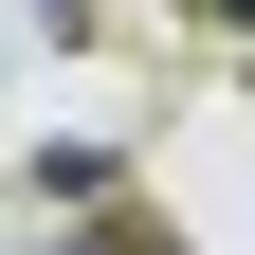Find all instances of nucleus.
Here are the masks:
<instances>
[{
    "mask_svg": "<svg viewBox=\"0 0 255 255\" xmlns=\"http://www.w3.org/2000/svg\"><path fill=\"white\" fill-rule=\"evenodd\" d=\"M182 18H201V37H219V18H255V0H182Z\"/></svg>",
    "mask_w": 255,
    "mask_h": 255,
    "instance_id": "f257e3e1",
    "label": "nucleus"
}]
</instances>
